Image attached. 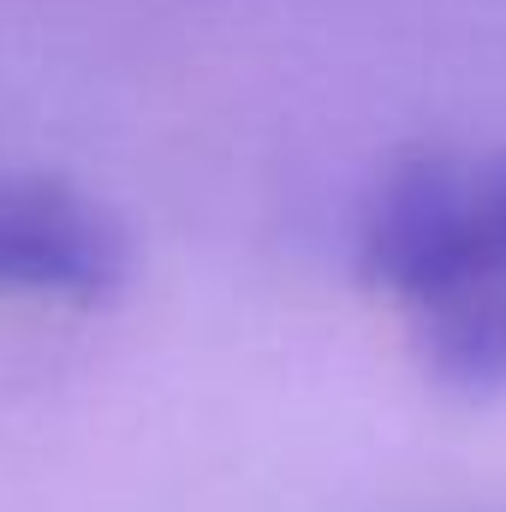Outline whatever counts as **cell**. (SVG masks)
Segmentation results:
<instances>
[{
	"label": "cell",
	"mask_w": 506,
	"mask_h": 512,
	"mask_svg": "<svg viewBox=\"0 0 506 512\" xmlns=\"http://www.w3.org/2000/svg\"><path fill=\"white\" fill-rule=\"evenodd\" d=\"M358 274L459 393H506V149H417L358 209Z\"/></svg>",
	"instance_id": "1"
},
{
	"label": "cell",
	"mask_w": 506,
	"mask_h": 512,
	"mask_svg": "<svg viewBox=\"0 0 506 512\" xmlns=\"http://www.w3.org/2000/svg\"><path fill=\"white\" fill-rule=\"evenodd\" d=\"M126 274L120 227L72 185L0 173V298L90 304Z\"/></svg>",
	"instance_id": "2"
}]
</instances>
